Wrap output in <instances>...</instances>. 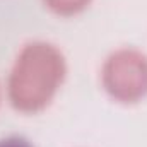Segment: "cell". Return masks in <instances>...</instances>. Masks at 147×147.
Wrapping results in <instances>:
<instances>
[{
    "label": "cell",
    "mask_w": 147,
    "mask_h": 147,
    "mask_svg": "<svg viewBox=\"0 0 147 147\" xmlns=\"http://www.w3.org/2000/svg\"><path fill=\"white\" fill-rule=\"evenodd\" d=\"M43 3L55 14L69 17L80 14L82 10H86L91 3V0H43Z\"/></svg>",
    "instance_id": "cell-3"
},
{
    "label": "cell",
    "mask_w": 147,
    "mask_h": 147,
    "mask_svg": "<svg viewBox=\"0 0 147 147\" xmlns=\"http://www.w3.org/2000/svg\"><path fill=\"white\" fill-rule=\"evenodd\" d=\"M67 74L63 53L51 43L31 41L21 48L7 80L10 105L22 113L45 110Z\"/></svg>",
    "instance_id": "cell-1"
},
{
    "label": "cell",
    "mask_w": 147,
    "mask_h": 147,
    "mask_svg": "<svg viewBox=\"0 0 147 147\" xmlns=\"http://www.w3.org/2000/svg\"><path fill=\"white\" fill-rule=\"evenodd\" d=\"M105 91L118 103H137L147 94V55L135 48H120L101 69Z\"/></svg>",
    "instance_id": "cell-2"
},
{
    "label": "cell",
    "mask_w": 147,
    "mask_h": 147,
    "mask_svg": "<svg viewBox=\"0 0 147 147\" xmlns=\"http://www.w3.org/2000/svg\"><path fill=\"white\" fill-rule=\"evenodd\" d=\"M0 147H33L26 139L22 137H5V139H0Z\"/></svg>",
    "instance_id": "cell-4"
}]
</instances>
